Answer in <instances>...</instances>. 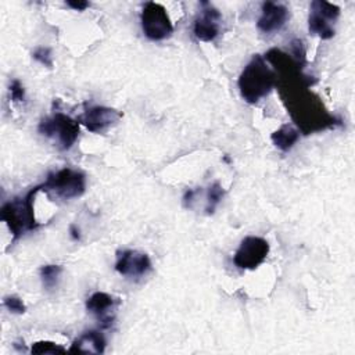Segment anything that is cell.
I'll use <instances>...</instances> for the list:
<instances>
[{"mask_svg":"<svg viewBox=\"0 0 355 355\" xmlns=\"http://www.w3.org/2000/svg\"><path fill=\"white\" fill-rule=\"evenodd\" d=\"M288 19V8L276 1H265L261 7V15L257 21V28L263 33L280 31Z\"/></svg>","mask_w":355,"mask_h":355,"instance_id":"13","label":"cell"},{"mask_svg":"<svg viewBox=\"0 0 355 355\" xmlns=\"http://www.w3.org/2000/svg\"><path fill=\"white\" fill-rule=\"evenodd\" d=\"M69 233H71V237L73 240H80V232H79V229L75 225L69 226Z\"/></svg>","mask_w":355,"mask_h":355,"instance_id":"24","label":"cell"},{"mask_svg":"<svg viewBox=\"0 0 355 355\" xmlns=\"http://www.w3.org/2000/svg\"><path fill=\"white\" fill-rule=\"evenodd\" d=\"M115 270L121 276L139 279L151 270V259L146 252L137 250H122L116 254Z\"/></svg>","mask_w":355,"mask_h":355,"instance_id":"9","label":"cell"},{"mask_svg":"<svg viewBox=\"0 0 355 355\" xmlns=\"http://www.w3.org/2000/svg\"><path fill=\"white\" fill-rule=\"evenodd\" d=\"M277 76L268 61L255 54L241 71L237 85L241 98L248 104H257L276 87Z\"/></svg>","mask_w":355,"mask_h":355,"instance_id":"2","label":"cell"},{"mask_svg":"<svg viewBox=\"0 0 355 355\" xmlns=\"http://www.w3.org/2000/svg\"><path fill=\"white\" fill-rule=\"evenodd\" d=\"M263 58L276 72L280 98L300 133H316L341 123L311 90L313 80L304 73L302 62L280 49L268 50Z\"/></svg>","mask_w":355,"mask_h":355,"instance_id":"1","label":"cell"},{"mask_svg":"<svg viewBox=\"0 0 355 355\" xmlns=\"http://www.w3.org/2000/svg\"><path fill=\"white\" fill-rule=\"evenodd\" d=\"M3 305L11 312V313H17V315H22L26 312V305L24 304V301L17 297V295H7L3 300Z\"/></svg>","mask_w":355,"mask_h":355,"instance_id":"19","label":"cell"},{"mask_svg":"<svg viewBox=\"0 0 355 355\" xmlns=\"http://www.w3.org/2000/svg\"><path fill=\"white\" fill-rule=\"evenodd\" d=\"M201 15L196 18L193 25L194 36L201 42H212L216 39L220 31V12L209 3H202Z\"/></svg>","mask_w":355,"mask_h":355,"instance_id":"12","label":"cell"},{"mask_svg":"<svg viewBox=\"0 0 355 355\" xmlns=\"http://www.w3.org/2000/svg\"><path fill=\"white\" fill-rule=\"evenodd\" d=\"M62 268L60 265H43L39 270L43 287L47 290H53L57 287Z\"/></svg>","mask_w":355,"mask_h":355,"instance_id":"16","label":"cell"},{"mask_svg":"<svg viewBox=\"0 0 355 355\" xmlns=\"http://www.w3.org/2000/svg\"><path fill=\"white\" fill-rule=\"evenodd\" d=\"M122 118V112L104 107V105H93L85 110V112L78 118V122L82 123L89 132L100 133L105 130L108 126L114 125Z\"/></svg>","mask_w":355,"mask_h":355,"instance_id":"10","label":"cell"},{"mask_svg":"<svg viewBox=\"0 0 355 355\" xmlns=\"http://www.w3.org/2000/svg\"><path fill=\"white\" fill-rule=\"evenodd\" d=\"M67 349L53 341H36L32 348L31 352L32 354H57V352H65Z\"/></svg>","mask_w":355,"mask_h":355,"instance_id":"18","label":"cell"},{"mask_svg":"<svg viewBox=\"0 0 355 355\" xmlns=\"http://www.w3.org/2000/svg\"><path fill=\"white\" fill-rule=\"evenodd\" d=\"M105 338L103 333L97 330H89L82 333L73 340L69 352H83V354H103L105 351Z\"/></svg>","mask_w":355,"mask_h":355,"instance_id":"14","label":"cell"},{"mask_svg":"<svg viewBox=\"0 0 355 355\" xmlns=\"http://www.w3.org/2000/svg\"><path fill=\"white\" fill-rule=\"evenodd\" d=\"M196 191L194 190H187L184 193V197H183V204L186 208H191V202H193V197H194Z\"/></svg>","mask_w":355,"mask_h":355,"instance_id":"23","label":"cell"},{"mask_svg":"<svg viewBox=\"0 0 355 355\" xmlns=\"http://www.w3.org/2000/svg\"><path fill=\"white\" fill-rule=\"evenodd\" d=\"M40 135L53 139L61 150H69L79 136V122L64 112H54L40 121Z\"/></svg>","mask_w":355,"mask_h":355,"instance_id":"5","label":"cell"},{"mask_svg":"<svg viewBox=\"0 0 355 355\" xmlns=\"http://www.w3.org/2000/svg\"><path fill=\"white\" fill-rule=\"evenodd\" d=\"M10 96L14 103H22L25 100V89L18 79H14L10 83Z\"/></svg>","mask_w":355,"mask_h":355,"instance_id":"21","label":"cell"},{"mask_svg":"<svg viewBox=\"0 0 355 355\" xmlns=\"http://www.w3.org/2000/svg\"><path fill=\"white\" fill-rule=\"evenodd\" d=\"M119 305V300L104 291H96L86 300L87 312L93 313L103 329L111 327L115 319V311Z\"/></svg>","mask_w":355,"mask_h":355,"instance_id":"11","label":"cell"},{"mask_svg":"<svg viewBox=\"0 0 355 355\" xmlns=\"http://www.w3.org/2000/svg\"><path fill=\"white\" fill-rule=\"evenodd\" d=\"M39 191H42L40 184L31 189L24 197H17L1 207L0 218L7 225L14 240L19 239L28 232L35 230L39 226L35 219L33 209L35 197Z\"/></svg>","mask_w":355,"mask_h":355,"instance_id":"3","label":"cell"},{"mask_svg":"<svg viewBox=\"0 0 355 355\" xmlns=\"http://www.w3.org/2000/svg\"><path fill=\"white\" fill-rule=\"evenodd\" d=\"M67 6H69L71 8H73L76 11H83V10H86L89 7V1H85V0H78V1L68 0Z\"/></svg>","mask_w":355,"mask_h":355,"instance_id":"22","label":"cell"},{"mask_svg":"<svg viewBox=\"0 0 355 355\" xmlns=\"http://www.w3.org/2000/svg\"><path fill=\"white\" fill-rule=\"evenodd\" d=\"M42 190L60 200H72L80 197L86 190V176L82 171L62 168L47 176L40 184Z\"/></svg>","mask_w":355,"mask_h":355,"instance_id":"4","label":"cell"},{"mask_svg":"<svg viewBox=\"0 0 355 355\" xmlns=\"http://www.w3.org/2000/svg\"><path fill=\"white\" fill-rule=\"evenodd\" d=\"M340 11L341 10L337 4L324 0L312 1L308 17L309 32L323 40L331 39L336 33L333 25L340 17Z\"/></svg>","mask_w":355,"mask_h":355,"instance_id":"7","label":"cell"},{"mask_svg":"<svg viewBox=\"0 0 355 355\" xmlns=\"http://www.w3.org/2000/svg\"><path fill=\"white\" fill-rule=\"evenodd\" d=\"M140 22L146 37L154 42L168 39L173 32V25L166 8L155 1H147L143 6Z\"/></svg>","mask_w":355,"mask_h":355,"instance_id":"6","label":"cell"},{"mask_svg":"<svg viewBox=\"0 0 355 355\" xmlns=\"http://www.w3.org/2000/svg\"><path fill=\"white\" fill-rule=\"evenodd\" d=\"M300 139V130L291 125L284 123L270 135V140L280 151H290Z\"/></svg>","mask_w":355,"mask_h":355,"instance_id":"15","label":"cell"},{"mask_svg":"<svg viewBox=\"0 0 355 355\" xmlns=\"http://www.w3.org/2000/svg\"><path fill=\"white\" fill-rule=\"evenodd\" d=\"M269 250L270 245L263 237L247 236L240 241L233 255V262L240 269H257L266 259Z\"/></svg>","mask_w":355,"mask_h":355,"instance_id":"8","label":"cell"},{"mask_svg":"<svg viewBox=\"0 0 355 355\" xmlns=\"http://www.w3.org/2000/svg\"><path fill=\"white\" fill-rule=\"evenodd\" d=\"M32 57L40 62L42 65L47 67V68H53V54H51V49L49 47H44V46H40L37 49L33 50L32 53Z\"/></svg>","mask_w":355,"mask_h":355,"instance_id":"20","label":"cell"},{"mask_svg":"<svg viewBox=\"0 0 355 355\" xmlns=\"http://www.w3.org/2000/svg\"><path fill=\"white\" fill-rule=\"evenodd\" d=\"M225 196V190L220 186L219 182H214L209 187H208V193H207V214H214L215 208L218 207V204L222 201Z\"/></svg>","mask_w":355,"mask_h":355,"instance_id":"17","label":"cell"}]
</instances>
